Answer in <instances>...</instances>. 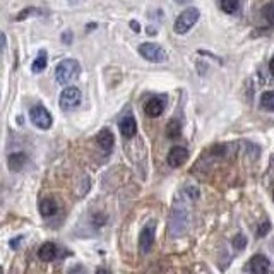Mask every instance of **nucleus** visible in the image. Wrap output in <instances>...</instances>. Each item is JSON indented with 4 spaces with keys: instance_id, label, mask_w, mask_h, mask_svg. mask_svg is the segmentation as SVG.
I'll return each instance as SVG.
<instances>
[{
    "instance_id": "obj_19",
    "label": "nucleus",
    "mask_w": 274,
    "mask_h": 274,
    "mask_svg": "<svg viewBox=\"0 0 274 274\" xmlns=\"http://www.w3.org/2000/svg\"><path fill=\"white\" fill-rule=\"evenodd\" d=\"M240 7L238 0H221V9L226 14H237Z\"/></svg>"
},
{
    "instance_id": "obj_5",
    "label": "nucleus",
    "mask_w": 274,
    "mask_h": 274,
    "mask_svg": "<svg viewBox=\"0 0 274 274\" xmlns=\"http://www.w3.org/2000/svg\"><path fill=\"white\" fill-rule=\"evenodd\" d=\"M154 235H156V223L149 221L146 226L141 230L139 235V250L141 254H148L154 243Z\"/></svg>"
},
{
    "instance_id": "obj_1",
    "label": "nucleus",
    "mask_w": 274,
    "mask_h": 274,
    "mask_svg": "<svg viewBox=\"0 0 274 274\" xmlns=\"http://www.w3.org/2000/svg\"><path fill=\"white\" fill-rule=\"evenodd\" d=\"M81 72L79 62L74 58H65V60L58 62L55 67V79L58 84H68L72 79H76Z\"/></svg>"
},
{
    "instance_id": "obj_8",
    "label": "nucleus",
    "mask_w": 274,
    "mask_h": 274,
    "mask_svg": "<svg viewBox=\"0 0 274 274\" xmlns=\"http://www.w3.org/2000/svg\"><path fill=\"white\" fill-rule=\"evenodd\" d=\"M248 269H250L252 274H267L269 269H271V262L262 254H256L248 262Z\"/></svg>"
},
{
    "instance_id": "obj_32",
    "label": "nucleus",
    "mask_w": 274,
    "mask_h": 274,
    "mask_svg": "<svg viewBox=\"0 0 274 274\" xmlns=\"http://www.w3.org/2000/svg\"><path fill=\"white\" fill-rule=\"evenodd\" d=\"M0 274H2V267H0Z\"/></svg>"
},
{
    "instance_id": "obj_4",
    "label": "nucleus",
    "mask_w": 274,
    "mask_h": 274,
    "mask_svg": "<svg viewBox=\"0 0 274 274\" xmlns=\"http://www.w3.org/2000/svg\"><path fill=\"white\" fill-rule=\"evenodd\" d=\"M29 117H31V122L38 127V129L47 130L52 127L53 119H52L50 111H48L45 106H40V105L34 106V108H31V111H29Z\"/></svg>"
},
{
    "instance_id": "obj_28",
    "label": "nucleus",
    "mask_w": 274,
    "mask_h": 274,
    "mask_svg": "<svg viewBox=\"0 0 274 274\" xmlns=\"http://www.w3.org/2000/svg\"><path fill=\"white\" fill-rule=\"evenodd\" d=\"M17 245H19V240H12V243H11V247H12V248H16Z\"/></svg>"
},
{
    "instance_id": "obj_31",
    "label": "nucleus",
    "mask_w": 274,
    "mask_h": 274,
    "mask_svg": "<svg viewBox=\"0 0 274 274\" xmlns=\"http://www.w3.org/2000/svg\"><path fill=\"white\" fill-rule=\"evenodd\" d=\"M148 34H151V36H153V34H156V31H154L153 28H149V29H148Z\"/></svg>"
},
{
    "instance_id": "obj_24",
    "label": "nucleus",
    "mask_w": 274,
    "mask_h": 274,
    "mask_svg": "<svg viewBox=\"0 0 274 274\" xmlns=\"http://www.w3.org/2000/svg\"><path fill=\"white\" fill-rule=\"evenodd\" d=\"M269 228H271V224H269V223H264L262 226H261V230H259V235H261V237H262V235H266Z\"/></svg>"
},
{
    "instance_id": "obj_21",
    "label": "nucleus",
    "mask_w": 274,
    "mask_h": 274,
    "mask_svg": "<svg viewBox=\"0 0 274 274\" xmlns=\"http://www.w3.org/2000/svg\"><path fill=\"white\" fill-rule=\"evenodd\" d=\"M33 12H36V9H33V7L26 9V11H22L21 14H17L16 21H24V19H26V16H29V14H33Z\"/></svg>"
},
{
    "instance_id": "obj_17",
    "label": "nucleus",
    "mask_w": 274,
    "mask_h": 274,
    "mask_svg": "<svg viewBox=\"0 0 274 274\" xmlns=\"http://www.w3.org/2000/svg\"><path fill=\"white\" fill-rule=\"evenodd\" d=\"M261 106L264 110L272 111L274 113V91H266L261 96Z\"/></svg>"
},
{
    "instance_id": "obj_12",
    "label": "nucleus",
    "mask_w": 274,
    "mask_h": 274,
    "mask_svg": "<svg viewBox=\"0 0 274 274\" xmlns=\"http://www.w3.org/2000/svg\"><path fill=\"white\" fill-rule=\"evenodd\" d=\"M98 144H100V148L105 151V153H110L111 149H113V144H115V137L113 134L108 130V129H103L100 130V134L96 137Z\"/></svg>"
},
{
    "instance_id": "obj_23",
    "label": "nucleus",
    "mask_w": 274,
    "mask_h": 274,
    "mask_svg": "<svg viewBox=\"0 0 274 274\" xmlns=\"http://www.w3.org/2000/svg\"><path fill=\"white\" fill-rule=\"evenodd\" d=\"M62 40H63V43H65V45H68V43L72 41V33L71 31H65L62 34Z\"/></svg>"
},
{
    "instance_id": "obj_7",
    "label": "nucleus",
    "mask_w": 274,
    "mask_h": 274,
    "mask_svg": "<svg viewBox=\"0 0 274 274\" xmlns=\"http://www.w3.org/2000/svg\"><path fill=\"white\" fill-rule=\"evenodd\" d=\"M189 158V151L184 148V146H173V148L170 149L168 153V165L171 168H178V166H182L185 161Z\"/></svg>"
},
{
    "instance_id": "obj_3",
    "label": "nucleus",
    "mask_w": 274,
    "mask_h": 274,
    "mask_svg": "<svg viewBox=\"0 0 274 274\" xmlns=\"http://www.w3.org/2000/svg\"><path fill=\"white\" fill-rule=\"evenodd\" d=\"M139 53L143 55L146 60L154 62V63H161L168 60V53H166L165 48H161L156 43H143L139 47Z\"/></svg>"
},
{
    "instance_id": "obj_29",
    "label": "nucleus",
    "mask_w": 274,
    "mask_h": 274,
    "mask_svg": "<svg viewBox=\"0 0 274 274\" xmlns=\"http://www.w3.org/2000/svg\"><path fill=\"white\" fill-rule=\"evenodd\" d=\"M269 68H271V72H272V74H274V58H272V60H271V62H269Z\"/></svg>"
},
{
    "instance_id": "obj_25",
    "label": "nucleus",
    "mask_w": 274,
    "mask_h": 274,
    "mask_svg": "<svg viewBox=\"0 0 274 274\" xmlns=\"http://www.w3.org/2000/svg\"><path fill=\"white\" fill-rule=\"evenodd\" d=\"M68 274H87V272H86V271H84V269H82V267H79V266H77V267H74V269H72V271L68 272Z\"/></svg>"
},
{
    "instance_id": "obj_33",
    "label": "nucleus",
    "mask_w": 274,
    "mask_h": 274,
    "mask_svg": "<svg viewBox=\"0 0 274 274\" xmlns=\"http://www.w3.org/2000/svg\"><path fill=\"white\" fill-rule=\"evenodd\" d=\"M272 197H274V194H272Z\"/></svg>"
},
{
    "instance_id": "obj_9",
    "label": "nucleus",
    "mask_w": 274,
    "mask_h": 274,
    "mask_svg": "<svg viewBox=\"0 0 274 274\" xmlns=\"http://www.w3.org/2000/svg\"><path fill=\"white\" fill-rule=\"evenodd\" d=\"M144 111L151 119H156V117H159L165 111V101L161 98H151V100L146 101Z\"/></svg>"
},
{
    "instance_id": "obj_27",
    "label": "nucleus",
    "mask_w": 274,
    "mask_h": 274,
    "mask_svg": "<svg viewBox=\"0 0 274 274\" xmlns=\"http://www.w3.org/2000/svg\"><path fill=\"white\" fill-rule=\"evenodd\" d=\"M96 274H110V272L106 271L105 267H98V269H96Z\"/></svg>"
},
{
    "instance_id": "obj_20",
    "label": "nucleus",
    "mask_w": 274,
    "mask_h": 274,
    "mask_svg": "<svg viewBox=\"0 0 274 274\" xmlns=\"http://www.w3.org/2000/svg\"><path fill=\"white\" fill-rule=\"evenodd\" d=\"M245 245H247V238L243 237V235H237V237L233 238V247L235 248H238L240 250V248H243Z\"/></svg>"
},
{
    "instance_id": "obj_6",
    "label": "nucleus",
    "mask_w": 274,
    "mask_h": 274,
    "mask_svg": "<svg viewBox=\"0 0 274 274\" xmlns=\"http://www.w3.org/2000/svg\"><path fill=\"white\" fill-rule=\"evenodd\" d=\"M79 103H81V91L77 89V87L71 86L62 91V95H60L62 110H72V108H76Z\"/></svg>"
},
{
    "instance_id": "obj_22",
    "label": "nucleus",
    "mask_w": 274,
    "mask_h": 274,
    "mask_svg": "<svg viewBox=\"0 0 274 274\" xmlns=\"http://www.w3.org/2000/svg\"><path fill=\"white\" fill-rule=\"evenodd\" d=\"M6 43H7L6 34H4L2 31H0V53H2L4 50H6Z\"/></svg>"
},
{
    "instance_id": "obj_13",
    "label": "nucleus",
    "mask_w": 274,
    "mask_h": 274,
    "mask_svg": "<svg viewBox=\"0 0 274 274\" xmlns=\"http://www.w3.org/2000/svg\"><path fill=\"white\" fill-rule=\"evenodd\" d=\"M26 163H28L26 153H12L7 158V166H9V170H11V171H21Z\"/></svg>"
},
{
    "instance_id": "obj_14",
    "label": "nucleus",
    "mask_w": 274,
    "mask_h": 274,
    "mask_svg": "<svg viewBox=\"0 0 274 274\" xmlns=\"http://www.w3.org/2000/svg\"><path fill=\"white\" fill-rule=\"evenodd\" d=\"M38 209H40L41 216L50 218V216H53V214L57 213L58 206H57L55 200H52V199H41L40 204H38Z\"/></svg>"
},
{
    "instance_id": "obj_16",
    "label": "nucleus",
    "mask_w": 274,
    "mask_h": 274,
    "mask_svg": "<svg viewBox=\"0 0 274 274\" xmlns=\"http://www.w3.org/2000/svg\"><path fill=\"white\" fill-rule=\"evenodd\" d=\"M180 134H182V125H180L178 120H170L168 125H166V135L170 137V139H178Z\"/></svg>"
},
{
    "instance_id": "obj_11",
    "label": "nucleus",
    "mask_w": 274,
    "mask_h": 274,
    "mask_svg": "<svg viewBox=\"0 0 274 274\" xmlns=\"http://www.w3.org/2000/svg\"><path fill=\"white\" fill-rule=\"evenodd\" d=\"M57 256H58V248H57V245L53 242H45L40 247V250H38V257H40L41 261H45V262L55 261Z\"/></svg>"
},
{
    "instance_id": "obj_15",
    "label": "nucleus",
    "mask_w": 274,
    "mask_h": 274,
    "mask_svg": "<svg viewBox=\"0 0 274 274\" xmlns=\"http://www.w3.org/2000/svg\"><path fill=\"white\" fill-rule=\"evenodd\" d=\"M47 63H48V57H47V52L40 50V53H38V57L34 58V62L31 63V71L33 72H41L47 68Z\"/></svg>"
},
{
    "instance_id": "obj_2",
    "label": "nucleus",
    "mask_w": 274,
    "mask_h": 274,
    "mask_svg": "<svg viewBox=\"0 0 274 274\" xmlns=\"http://www.w3.org/2000/svg\"><path fill=\"white\" fill-rule=\"evenodd\" d=\"M199 17H200L199 9L187 7L177 17V21H175V33H177V34H185L187 31H190V29H192L195 24H197Z\"/></svg>"
},
{
    "instance_id": "obj_26",
    "label": "nucleus",
    "mask_w": 274,
    "mask_h": 274,
    "mask_svg": "<svg viewBox=\"0 0 274 274\" xmlns=\"http://www.w3.org/2000/svg\"><path fill=\"white\" fill-rule=\"evenodd\" d=\"M130 28L134 29L135 33H141V26H139V22H135V21H130Z\"/></svg>"
},
{
    "instance_id": "obj_18",
    "label": "nucleus",
    "mask_w": 274,
    "mask_h": 274,
    "mask_svg": "<svg viewBox=\"0 0 274 274\" xmlns=\"http://www.w3.org/2000/svg\"><path fill=\"white\" fill-rule=\"evenodd\" d=\"M261 14H262V17L267 21L269 26H272V24H274V2L266 4V6L262 7Z\"/></svg>"
},
{
    "instance_id": "obj_10",
    "label": "nucleus",
    "mask_w": 274,
    "mask_h": 274,
    "mask_svg": "<svg viewBox=\"0 0 274 274\" xmlns=\"http://www.w3.org/2000/svg\"><path fill=\"white\" fill-rule=\"evenodd\" d=\"M119 129L122 132V135L127 137V139H130V137H134L137 134V122L132 115H127L120 120Z\"/></svg>"
},
{
    "instance_id": "obj_30",
    "label": "nucleus",
    "mask_w": 274,
    "mask_h": 274,
    "mask_svg": "<svg viewBox=\"0 0 274 274\" xmlns=\"http://www.w3.org/2000/svg\"><path fill=\"white\" fill-rule=\"evenodd\" d=\"M175 2H177V4H182V6H184V4H189L190 0H175Z\"/></svg>"
}]
</instances>
